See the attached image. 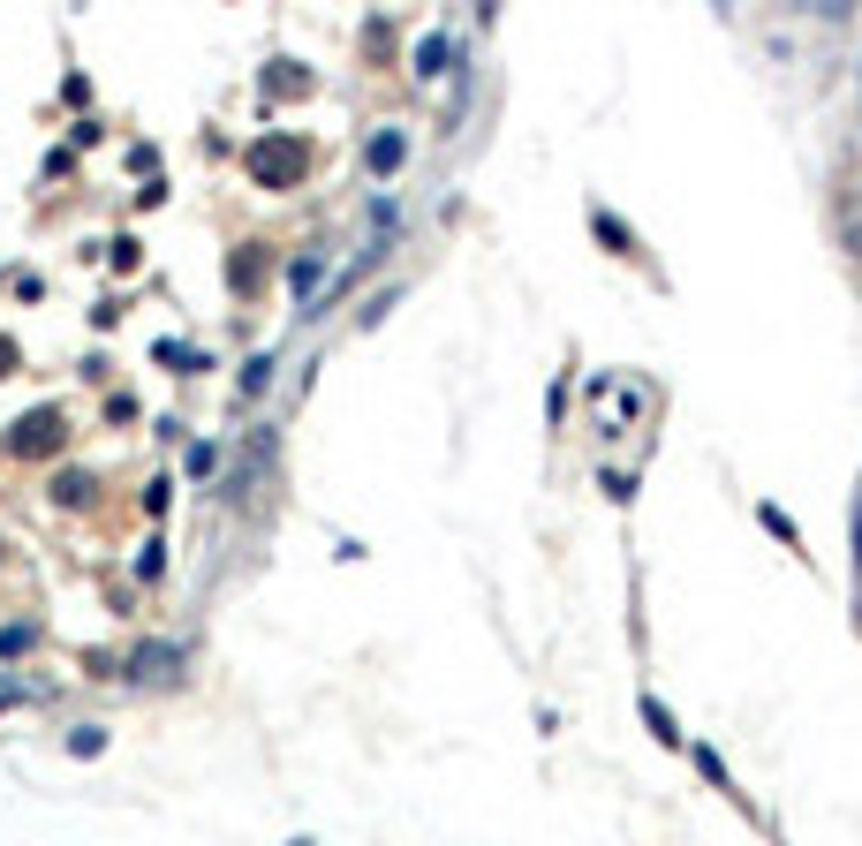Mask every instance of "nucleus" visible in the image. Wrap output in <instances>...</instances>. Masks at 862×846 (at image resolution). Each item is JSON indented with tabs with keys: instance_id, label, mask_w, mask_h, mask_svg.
<instances>
[{
	"instance_id": "obj_1",
	"label": "nucleus",
	"mask_w": 862,
	"mask_h": 846,
	"mask_svg": "<svg viewBox=\"0 0 862 846\" xmlns=\"http://www.w3.org/2000/svg\"><path fill=\"white\" fill-rule=\"evenodd\" d=\"M840 242H847V250H862V189L847 197V212H840Z\"/></svg>"
},
{
	"instance_id": "obj_2",
	"label": "nucleus",
	"mask_w": 862,
	"mask_h": 846,
	"mask_svg": "<svg viewBox=\"0 0 862 846\" xmlns=\"http://www.w3.org/2000/svg\"><path fill=\"white\" fill-rule=\"evenodd\" d=\"M371 167H379V174L401 167V136H379V144H371Z\"/></svg>"
},
{
	"instance_id": "obj_3",
	"label": "nucleus",
	"mask_w": 862,
	"mask_h": 846,
	"mask_svg": "<svg viewBox=\"0 0 862 846\" xmlns=\"http://www.w3.org/2000/svg\"><path fill=\"white\" fill-rule=\"evenodd\" d=\"M643 718H651L658 741H681V733H673V718H666V703H643Z\"/></svg>"
}]
</instances>
